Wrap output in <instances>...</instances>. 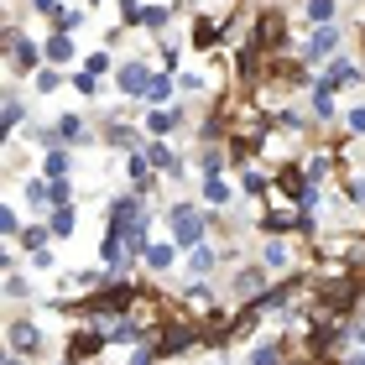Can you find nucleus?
Wrapping results in <instances>:
<instances>
[{
	"instance_id": "obj_1",
	"label": "nucleus",
	"mask_w": 365,
	"mask_h": 365,
	"mask_svg": "<svg viewBox=\"0 0 365 365\" xmlns=\"http://www.w3.org/2000/svg\"><path fill=\"white\" fill-rule=\"evenodd\" d=\"M173 235H178V245H204V220H198V209H188V204L173 209Z\"/></svg>"
},
{
	"instance_id": "obj_2",
	"label": "nucleus",
	"mask_w": 365,
	"mask_h": 365,
	"mask_svg": "<svg viewBox=\"0 0 365 365\" xmlns=\"http://www.w3.org/2000/svg\"><path fill=\"white\" fill-rule=\"evenodd\" d=\"M193 334H198L193 324H173V329H162V334H157V355H178V350H188Z\"/></svg>"
},
{
	"instance_id": "obj_3",
	"label": "nucleus",
	"mask_w": 365,
	"mask_h": 365,
	"mask_svg": "<svg viewBox=\"0 0 365 365\" xmlns=\"http://www.w3.org/2000/svg\"><path fill=\"white\" fill-rule=\"evenodd\" d=\"M11 350H16V355L42 350V329H37V324H11Z\"/></svg>"
},
{
	"instance_id": "obj_4",
	"label": "nucleus",
	"mask_w": 365,
	"mask_h": 365,
	"mask_svg": "<svg viewBox=\"0 0 365 365\" xmlns=\"http://www.w3.org/2000/svg\"><path fill=\"white\" fill-rule=\"evenodd\" d=\"M120 89L125 94H146V89H152V73H146L141 63H125V68H120Z\"/></svg>"
},
{
	"instance_id": "obj_5",
	"label": "nucleus",
	"mask_w": 365,
	"mask_h": 365,
	"mask_svg": "<svg viewBox=\"0 0 365 365\" xmlns=\"http://www.w3.org/2000/svg\"><path fill=\"white\" fill-rule=\"evenodd\" d=\"M178 261V245H168V240H157V245H146V267L152 272H168Z\"/></svg>"
},
{
	"instance_id": "obj_6",
	"label": "nucleus",
	"mask_w": 365,
	"mask_h": 365,
	"mask_svg": "<svg viewBox=\"0 0 365 365\" xmlns=\"http://www.w3.org/2000/svg\"><path fill=\"white\" fill-rule=\"evenodd\" d=\"M334 53H339V31H334V26H324L319 37L308 42V58H334Z\"/></svg>"
},
{
	"instance_id": "obj_7",
	"label": "nucleus",
	"mask_w": 365,
	"mask_h": 365,
	"mask_svg": "<svg viewBox=\"0 0 365 365\" xmlns=\"http://www.w3.org/2000/svg\"><path fill=\"white\" fill-rule=\"evenodd\" d=\"M11 63H16V68H31V63H37V47L21 42L16 31H11Z\"/></svg>"
},
{
	"instance_id": "obj_8",
	"label": "nucleus",
	"mask_w": 365,
	"mask_h": 365,
	"mask_svg": "<svg viewBox=\"0 0 365 365\" xmlns=\"http://www.w3.org/2000/svg\"><path fill=\"white\" fill-rule=\"evenodd\" d=\"M99 350V334H73V344H68V365H78L84 355H94Z\"/></svg>"
},
{
	"instance_id": "obj_9",
	"label": "nucleus",
	"mask_w": 365,
	"mask_h": 365,
	"mask_svg": "<svg viewBox=\"0 0 365 365\" xmlns=\"http://www.w3.org/2000/svg\"><path fill=\"white\" fill-rule=\"evenodd\" d=\"M214 261H220V256H214L209 245H193V251H188V267H193L198 277H209V272H214Z\"/></svg>"
},
{
	"instance_id": "obj_10",
	"label": "nucleus",
	"mask_w": 365,
	"mask_h": 365,
	"mask_svg": "<svg viewBox=\"0 0 365 365\" xmlns=\"http://www.w3.org/2000/svg\"><path fill=\"white\" fill-rule=\"evenodd\" d=\"M58 136H63V141H89V130H84L78 115H63V120H58Z\"/></svg>"
},
{
	"instance_id": "obj_11",
	"label": "nucleus",
	"mask_w": 365,
	"mask_h": 365,
	"mask_svg": "<svg viewBox=\"0 0 365 365\" xmlns=\"http://www.w3.org/2000/svg\"><path fill=\"white\" fill-rule=\"evenodd\" d=\"M146 162H152V168H162L168 178H178V157L168 152V146H152V152H146Z\"/></svg>"
},
{
	"instance_id": "obj_12",
	"label": "nucleus",
	"mask_w": 365,
	"mask_h": 365,
	"mask_svg": "<svg viewBox=\"0 0 365 365\" xmlns=\"http://www.w3.org/2000/svg\"><path fill=\"white\" fill-rule=\"evenodd\" d=\"M42 173H47V182H63V178H68V157H63V152H47Z\"/></svg>"
},
{
	"instance_id": "obj_13",
	"label": "nucleus",
	"mask_w": 365,
	"mask_h": 365,
	"mask_svg": "<svg viewBox=\"0 0 365 365\" xmlns=\"http://www.w3.org/2000/svg\"><path fill=\"white\" fill-rule=\"evenodd\" d=\"M47 58H53V63H68V58H73V42H68V31H58V37L47 42Z\"/></svg>"
},
{
	"instance_id": "obj_14",
	"label": "nucleus",
	"mask_w": 365,
	"mask_h": 365,
	"mask_svg": "<svg viewBox=\"0 0 365 365\" xmlns=\"http://www.w3.org/2000/svg\"><path fill=\"white\" fill-rule=\"evenodd\" d=\"M350 78H355V68H350V63H334V68H329V73H324V84H319V89H334V84H350Z\"/></svg>"
},
{
	"instance_id": "obj_15",
	"label": "nucleus",
	"mask_w": 365,
	"mask_h": 365,
	"mask_svg": "<svg viewBox=\"0 0 365 365\" xmlns=\"http://www.w3.org/2000/svg\"><path fill=\"white\" fill-rule=\"evenodd\" d=\"M193 42H198V47H214V42H220V26H214V21H198V26H193Z\"/></svg>"
},
{
	"instance_id": "obj_16",
	"label": "nucleus",
	"mask_w": 365,
	"mask_h": 365,
	"mask_svg": "<svg viewBox=\"0 0 365 365\" xmlns=\"http://www.w3.org/2000/svg\"><path fill=\"white\" fill-rule=\"evenodd\" d=\"M146 99H157V105H162V99H173V78H168V73H157V78H152V89H146Z\"/></svg>"
},
{
	"instance_id": "obj_17",
	"label": "nucleus",
	"mask_w": 365,
	"mask_h": 365,
	"mask_svg": "<svg viewBox=\"0 0 365 365\" xmlns=\"http://www.w3.org/2000/svg\"><path fill=\"white\" fill-rule=\"evenodd\" d=\"M173 120H178V115H168V110H157L152 120H146V130H157V136H168V130H173Z\"/></svg>"
},
{
	"instance_id": "obj_18",
	"label": "nucleus",
	"mask_w": 365,
	"mask_h": 365,
	"mask_svg": "<svg viewBox=\"0 0 365 365\" xmlns=\"http://www.w3.org/2000/svg\"><path fill=\"white\" fill-rule=\"evenodd\" d=\"M53 235H73V209H58L53 214Z\"/></svg>"
},
{
	"instance_id": "obj_19",
	"label": "nucleus",
	"mask_w": 365,
	"mask_h": 365,
	"mask_svg": "<svg viewBox=\"0 0 365 365\" xmlns=\"http://www.w3.org/2000/svg\"><path fill=\"white\" fill-rule=\"evenodd\" d=\"M308 16L313 21H329V16H334V0H308Z\"/></svg>"
},
{
	"instance_id": "obj_20",
	"label": "nucleus",
	"mask_w": 365,
	"mask_h": 365,
	"mask_svg": "<svg viewBox=\"0 0 365 365\" xmlns=\"http://www.w3.org/2000/svg\"><path fill=\"white\" fill-rule=\"evenodd\" d=\"M287 256H292L287 245H267V267H272V272H277V267H287Z\"/></svg>"
},
{
	"instance_id": "obj_21",
	"label": "nucleus",
	"mask_w": 365,
	"mask_h": 365,
	"mask_svg": "<svg viewBox=\"0 0 365 365\" xmlns=\"http://www.w3.org/2000/svg\"><path fill=\"white\" fill-rule=\"evenodd\" d=\"M235 282H240V292H256V287H261V272H256V267H245Z\"/></svg>"
},
{
	"instance_id": "obj_22",
	"label": "nucleus",
	"mask_w": 365,
	"mask_h": 365,
	"mask_svg": "<svg viewBox=\"0 0 365 365\" xmlns=\"http://www.w3.org/2000/svg\"><path fill=\"white\" fill-rule=\"evenodd\" d=\"M21 125V99H6V130Z\"/></svg>"
},
{
	"instance_id": "obj_23",
	"label": "nucleus",
	"mask_w": 365,
	"mask_h": 365,
	"mask_svg": "<svg viewBox=\"0 0 365 365\" xmlns=\"http://www.w3.org/2000/svg\"><path fill=\"white\" fill-rule=\"evenodd\" d=\"M141 21H146V26H162V21H168V6H152V11L141 16Z\"/></svg>"
},
{
	"instance_id": "obj_24",
	"label": "nucleus",
	"mask_w": 365,
	"mask_h": 365,
	"mask_svg": "<svg viewBox=\"0 0 365 365\" xmlns=\"http://www.w3.org/2000/svg\"><path fill=\"white\" fill-rule=\"evenodd\" d=\"M37 84H42V94H53V89H58V73H53V68H42V73H37Z\"/></svg>"
},
{
	"instance_id": "obj_25",
	"label": "nucleus",
	"mask_w": 365,
	"mask_h": 365,
	"mask_svg": "<svg viewBox=\"0 0 365 365\" xmlns=\"http://www.w3.org/2000/svg\"><path fill=\"white\" fill-rule=\"evenodd\" d=\"M350 130H355V136H365V110H350Z\"/></svg>"
},
{
	"instance_id": "obj_26",
	"label": "nucleus",
	"mask_w": 365,
	"mask_h": 365,
	"mask_svg": "<svg viewBox=\"0 0 365 365\" xmlns=\"http://www.w3.org/2000/svg\"><path fill=\"white\" fill-rule=\"evenodd\" d=\"M31 6H37V11H47V16H53V11H58V0H31Z\"/></svg>"
},
{
	"instance_id": "obj_27",
	"label": "nucleus",
	"mask_w": 365,
	"mask_h": 365,
	"mask_svg": "<svg viewBox=\"0 0 365 365\" xmlns=\"http://www.w3.org/2000/svg\"><path fill=\"white\" fill-rule=\"evenodd\" d=\"M6 365H21V360H16V355H11V360H6Z\"/></svg>"
}]
</instances>
